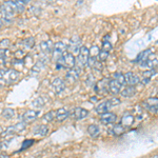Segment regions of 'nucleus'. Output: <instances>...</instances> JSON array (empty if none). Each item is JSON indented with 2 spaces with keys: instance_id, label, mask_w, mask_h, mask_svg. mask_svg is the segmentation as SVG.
Instances as JSON below:
<instances>
[{
  "instance_id": "7c9ffc66",
  "label": "nucleus",
  "mask_w": 158,
  "mask_h": 158,
  "mask_svg": "<svg viewBox=\"0 0 158 158\" xmlns=\"http://www.w3.org/2000/svg\"><path fill=\"white\" fill-rule=\"evenodd\" d=\"M55 113L56 111H50L48 113H45L44 115L42 116V120L44 122H51L53 120H55Z\"/></svg>"
},
{
  "instance_id": "4c0bfd02",
  "label": "nucleus",
  "mask_w": 158,
  "mask_h": 158,
  "mask_svg": "<svg viewBox=\"0 0 158 158\" xmlns=\"http://www.w3.org/2000/svg\"><path fill=\"white\" fill-rule=\"evenodd\" d=\"M11 45V41L9 39H2L0 41V49H9Z\"/></svg>"
},
{
  "instance_id": "dca6fc26",
  "label": "nucleus",
  "mask_w": 158,
  "mask_h": 158,
  "mask_svg": "<svg viewBox=\"0 0 158 158\" xmlns=\"http://www.w3.org/2000/svg\"><path fill=\"white\" fill-rule=\"evenodd\" d=\"M112 106H112V102H111V100L109 99V100H106V101H103V102L99 103L98 106H96L95 111H96V113L102 115V114H104V113H108Z\"/></svg>"
},
{
  "instance_id": "4be33fe9",
  "label": "nucleus",
  "mask_w": 158,
  "mask_h": 158,
  "mask_svg": "<svg viewBox=\"0 0 158 158\" xmlns=\"http://www.w3.org/2000/svg\"><path fill=\"white\" fill-rule=\"evenodd\" d=\"M136 94V90H135L134 86H127L123 90L120 92V95L124 98H130L133 97V96Z\"/></svg>"
},
{
  "instance_id": "393cba45",
  "label": "nucleus",
  "mask_w": 158,
  "mask_h": 158,
  "mask_svg": "<svg viewBox=\"0 0 158 158\" xmlns=\"http://www.w3.org/2000/svg\"><path fill=\"white\" fill-rule=\"evenodd\" d=\"M21 45H22V48L25 50H31L32 48H34V45H35V38L34 37L25 38V39L22 40Z\"/></svg>"
},
{
  "instance_id": "a878e982",
  "label": "nucleus",
  "mask_w": 158,
  "mask_h": 158,
  "mask_svg": "<svg viewBox=\"0 0 158 158\" xmlns=\"http://www.w3.org/2000/svg\"><path fill=\"white\" fill-rule=\"evenodd\" d=\"M88 133L91 137H97L100 134V128L97 124H90L88 127Z\"/></svg>"
},
{
  "instance_id": "a18cd8bd",
  "label": "nucleus",
  "mask_w": 158,
  "mask_h": 158,
  "mask_svg": "<svg viewBox=\"0 0 158 158\" xmlns=\"http://www.w3.org/2000/svg\"><path fill=\"white\" fill-rule=\"evenodd\" d=\"M151 158H158V154H155V155H153V156Z\"/></svg>"
},
{
  "instance_id": "ddd939ff",
  "label": "nucleus",
  "mask_w": 158,
  "mask_h": 158,
  "mask_svg": "<svg viewBox=\"0 0 158 158\" xmlns=\"http://www.w3.org/2000/svg\"><path fill=\"white\" fill-rule=\"evenodd\" d=\"M124 78H126V83L129 85L130 86H134L138 85L140 82V79L138 76L133 72H128L124 74Z\"/></svg>"
},
{
  "instance_id": "f257e3e1",
  "label": "nucleus",
  "mask_w": 158,
  "mask_h": 158,
  "mask_svg": "<svg viewBox=\"0 0 158 158\" xmlns=\"http://www.w3.org/2000/svg\"><path fill=\"white\" fill-rule=\"evenodd\" d=\"M20 79V72L14 69H1L0 70V85L7 86L16 83Z\"/></svg>"
},
{
  "instance_id": "72a5a7b5",
  "label": "nucleus",
  "mask_w": 158,
  "mask_h": 158,
  "mask_svg": "<svg viewBox=\"0 0 158 158\" xmlns=\"http://www.w3.org/2000/svg\"><path fill=\"white\" fill-rule=\"evenodd\" d=\"M99 52H100V50H99V48L97 47V45H93V47L91 48V50H90V57L98 58Z\"/></svg>"
},
{
  "instance_id": "7ed1b4c3",
  "label": "nucleus",
  "mask_w": 158,
  "mask_h": 158,
  "mask_svg": "<svg viewBox=\"0 0 158 158\" xmlns=\"http://www.w3.org/2000/svg\"><path fill=\"white\" fill-rule=\"evenodd\" d=\"M76 63V58L73 54L69 52H65L64 55L60 58V60L56 63V70H61V69H68V70H72L75 68Z\"/></svg>"
},
{
  "instance_id": "c756f323",
  "label": "nucleus",
  "mask_w": 158,
  "mask_h": 158,
  "mask_svg": "<svg viewBox=\"0 0 158 158\" xmlns=\"http://www.w3.org/2000/svg\"><path fill=\"white\" fill-rule=\"evenodd\" d=\"M15 115H16V112H15V110H13V109L6 108L2 111V116H3L6 119H9V120L12 118H14Z\"/></svg>"
},
{
  "instance_id": "2eb2a0df",
  "label": "nucleus",
  "mask_w": 158,
  "mask_h": 158,
  "mask_svg": "<svg viewBox=\"0 0 158 158\" xmlns=\"http://www.w3.org/2000/svg\"><path fill=\"white\" fill-rule=\"evenodd\" d=\"M53 49H54V43L51 40H44V41L40 42L39 44V50L43 54H52Z\"/></svg>"
},
{
  "instance_id": "a19ab883",
  "label": "nucleus",
  "mask_w": 158,
  "mask_h": 158,
  "mask_svg": "<svg viewBox=\"0 0 158 158\" xmlns=\"http://www.w3.org/2000/svg\"><path fill=\"white\" fill-rule=\"evenodd\" d=\"M111 100V102H112V106H117V104H119L120 103V100H119L118 98H112V99H110Z\"/></svg>"
},
{
  "instance_id": "0eeeda50",
  "label": "nucleus",
  "mask_w": 158,
  "mask_h": 158,
  "mask_svg": "<svg viewBox=\"0 0 158 158\" xmlns=\"http://www.w3.org/2000/svg\"><path fill=\"white\" fill-rule=\"evenodd\" d=\"M40 115V111H34V110H27L25 111L21 116L22 121L25 123H30V122L35 121Z\"/></svg>"
},
{
  "instance_id": "423d86ee",
  "label": "nucleus",
  "mask_w": 158,
  "mask_h": 158,
  "mask_svg": "<svg viewBox=\"0 0 158 158\" xmlns=\"http://www.w3.org/2000/svg\"><path fill=\"white\" fill-rule=\"evenodd\" d=\"M81 39L80 37H78L77 35H75V36H73L71 38L70 42H69V45H68V50H69V53H71V54H75V53H79V51L81 49Z\"/></svg>"
},
{
  "instance_id": "412c9836",
  "label": "nucleus",
  "mask_w": 158,
  "mask_h": 158,
  "mask_svg": "<svg viewBox=\"0 0 158 158\" xmlns=\"http://www.w3.org/2000/svg\"><path fill=\"white\" fill-rule=\"evenodd\" d=\"M124 131H126V128H124L123 126L119 122V123H116L114 124L113 127L111 128V133L114 135V136H120L124 133Z\"/></svg>"
},
{
  "instance_id": "20e7f679",
  "label": "nucleus",
  "mask_w": 158,
  "mask_h": 158,
  "mask_svg": "<svg viewBox=\"0 0 158 158\" xmlns=\"http://www.w3.org/2000/svg\"><path fill=\"white\" fill-rule=\"evenodd\" d=\"M89 59H90V50H89L86 47H81V49H80V51H79V53L77 55V59H76L78 67L75 68L79 73H80V71H81L80 70L81 68L88 65Z\"/></svg>"
},
{
  "instance_id": "b1692460",
  "label": "nucleus",
  "mask_w": 158,
  "mask_h": 158,
  "mask_svg": "<svg viewBox=\"0 0 158 158\" xmlns=\"http://www.w3.org/2000/svg\"><path fill=\"white\" fill-rule=\"evenodd\" d=\"M45 63H47L45 59H39L36 63H35L34 65H33V68H32V70H31V72H32L33 74H38V73L40 72V71L42 70L43 68L45 67Z\"/></svg>"
},
{
  "instance_id": "f704fd0d",
  "label": "nucleus",
  "mask_w": 158,
  "mask_h": 158,
  "mask_svg": "<svg viewBox=\"0 0 158 158\" xmlns=\"http://www.w3.org/2000/svg\"><path fill=\"white\" fill-rule=\"evenodd\" d=\"M108 57H109V52H106V51L100 50L97 59L99 61H101V62H103V61H106V59H108Z\"/></svg>"
},
{
  "instance_id": "ea45409f",
  "label": "nucleus",
  "mask_w": 158,
  "mask_h": 158,
  "mask_svg": "<svg viewBox=\"0 0 158 158\" xmlns=\"http://www.w3.org/2000/svg\"><path fill=\"white\" fill-rule=\"evenodd\" d=\"M93 69H95V70L98 71V72H101V71H102V62H101V61H99V60H97Z\"/></svg>"
},
{
  "instance_id": "a211bd4d",
  "label": "nucleus",
  "mask_w": 158,
  "mask_h": 158,
  "mask_svg": "<svg viewBox=\"0 0 158 158\" xmlns=\"http://www.w3.org/2000/svg\"><path fill=\"white\" fill-rule=\"evenodd\" d=\"M135 122V116L132 115V114H126L121 117V120H120V123L124 128H130L131 126H133V123Z\"/></svg>"
},
{
  "instance_id": "9b49d317",
  "label": "nucleus",
  "mask_w": 158,
  "mask_h": 158,
  "mask_svg": "<svg viewBox=\"0 0 158 158\" xmlns=\"http://www.w3.org/2000/svg\"><path fill=\"white\" fill-rule=\"evenodd\" d=\"M143 106L146 108L148 111L151 112H156L158 111V98L157 97H151L147 100L143 101Z\"/></svg>"
},
{
  "instance_id": "473e14b6",
  "label": "nucleus",
  "mask_w": 158,
  "mask_h": 158,
  "mask_svg": "<svg viewBox=\"0 0 158 158\" xmlns=\"http://www.w3.org/2000/svg\"><path fill=\"white\" fill-rule=\"evenodd\" d=\"M34 142H35L34 139H25V140H23V142H22L21 148H20L19 152L23 151V150L29 149V148H31V147L33 146V143H34Z\"/></svg>"
},
{
  "instance_id": "bb28decb",
  "label": "nucleus",
  "mask_w": 158,
  "mask_h": 158,
  "mask_svg": "<svg viewBox=\"0 0 158 158\" xmlns=\"http://www.w3.org/2000/svg\"><path fill=\"white\" fill-rule=\"evenodd\" d=\"M12 65H13V68H14V70H16V71H21V70H23V68L25 67V63H24V59H13L12 60Z\"/></svg>"
},
{
  "instance_id": "39448f33",
  "label": "nucleus",
  "mask_w": 158,
  "mask_h": 158,
  "mask_svg": "<svg viewBox=\"0 0 158 158\" xmlns=\"http://www.w3.org/2000/svg\"><path fill=\"white\" fill-rule=\"evenodd\" d=\"M68 50V45H65L63 42H56L54 44V49H53L52 52V59L58 62L60 60V58L64 55L65 51Z\"/></svg>"
},
{
  "instance_id": "aec40b11",
  "label": "nucleus",
  "mask_w": 158,
  "mask_h": 158,
  "mask_svg": "<svg viewBox=\"0 0 158 158\" xmlns=\"http://www.w3.org/2000/svg\"><path fill=\"white\" fill-rule=\"evenodd\" d=\"M95 89H96V92H98V93L106 94V92L109 91V81L106 80V79H102V80H100L97 83Z\"/></svg>"
},
{
  "instance_id": "5701e85b",
  "label": "nucleus",
  "mask_w": 158,
  "mask_h": 158,
  "mask_svg": "<svg viewBox=\"0 0 158 158\" xmlns=\"http://www.w3.org/2000/svg\"><path fill=\"white\" fill-rule=\"evenodd\" d=\"M151 50H146V51H143V52H141V53H139V55L136 57V59H135V62H138L141 64L142 62H144L146 60H148V58L151 56Z\"/></svg>"
},
{
  "instance_id": "f3484780",
  "label": "nucleus",
  "mask_w": 158,
  "mask_h": 158,
  "mask_svg": "<svg viewBox=\"0 0 158 158\" xmlns=\"http://www.w3.org/2000/svg\"><path fill=\"white\" fill-rule=\"evenodd\" d=\"M79 74L80 73H79L75 68L72 69V70H69L67 72V75H65V80H67L69 83L76 82L79 77Z\"/></svg>"
},
{
  "instance_id": "6e6552de",
  "label": "nucleus",
  "mask_w": 158,
  "mask_h": 158,
  "mask_svg": "<svg viewBox=\"0 0 158 158\" xmlns=\"http://www.w3.org/2000/svg\"><path fill=\"white\" fill-rule=\"evenodd\" d=\"M51 88H52V90L54 91V93L60 94L61 92H63L65 89L64 80L59 78V77H55L54 79H53L52 83H51Z\"/></svg>"
},
{
  "instance_id": "1a4fd4ad",
  "label": "nucleus",
  "mask_w": 158,
  "mask_h": 158,
  "mask_svg": "<svg viewBox=\"0 0 158 158\" xmlns=\"http://www.w3.org/2000/svg\"><path fill=\"white\" fill-rule=\"evenodd\" d=\"M89 115V111L80 106H77L74 110H72V112H70V116H72L74 119L76 120H81V119H85L86 116Z\"/></svg>"
},
{
  "instance_id": "79ce46f5",
  "label": "nucleus",
  "mask_w": 158,
  "mask_h": 158,
  "mask_svg": "<svg viewBox=\"0 0 158 158\" xmlns=\"http://www.w3.org/2000/svg\"><path fill=\"white\" fill-rule=\"evenodd\" d=\"M0 158H11L7 154H0Z\"/></svg>"
},
{
  "instance_id": "9d476101",
  "label": "nucleus",
  "mask_w": 158,
  "mask_h": 158,
  "mask_svg": "<svg viewBox=\"0 0 158 158\" xmlns=\"http://www.w3.org/2000/svg\"><path fill=\"white\" fill-rule=\"evenodd\" d=\"M49 127L45 126V124H37V126L34 127L33 129V135L37 137H44L47 136L48 133H49Z\"/></svg>"
},
{
  "instance_id": "c03bdc74",
  "label": "nucleus",
  "mask_w": 158,
  "mask_h": 158,
  "mask_svg": "<svg viewBox=\"0 0 158 158\" xmlns=\"http://www.w3.org/2000/svg\"><path fill=\"white\" fill-rule=\"evenodd\" d=\"M2 133H3V130H2V128L0 127V136L2 135Z\"/></svg>"
},
{
  "instance_id": "37998d69",
  "label": "nucleus",
  "mask_w": 158,
  "mask_h": 158,
  "mask_svg": "<svg viewBox=\"0 0 158 158\" xmlns=\"http://www.w3.org/2000/svg\"><path fill=\"white\" fill-rule=\"evenodd\" d=\"M2 27H3V21H2V20L0 19V29H1Z\"/></svg>"
},
{
  "instance_id": "4468645a",
  "label": "nucleus",
  "mask_w": 158,
  "mask_h": 158,
  "mask_svg": "<svg viewBox=\"0 0 158 158\" xmlns=\"http://www.w3.org/2000/svg\"><path fill=\"white\" fill-rule=\"evenodd\" d=\"M116 119H117L116 114L111 113V112H108V113H104V114H102V115L100 116V122H101L102 124H106V126H108V124L114 123V122L116 121Z\"/></svg>"
},
{
  "instance_id": "f03ea898",
  "label": "nucleus",
  "mask_w": 158,
  "mask_h": 158,
  "mask_svg": "<svg viewBox=\"0 0 158 158\" xmlns=\"http://www.w3.org/2000/svg\"><path fill=\"white\" fill-rule=\"evenodd\" d=\"M17 13L16 6H15V1H6L0 6V15L3 21L6 23L13 21L15 14Z\"/></svg>"
},
{
  "instance_id": "cd10ccee",
  "label": "nucleus",
  "mask_w": 158,
  "mask_h": 158,
  "mask_svg": "<svg viewBox=\"0 0 158 158\" xmlns=\"http://www.w3.org/2000/svg\"><path fill=\"white\" fill-rule=\"evenodd\" d=\"M156 74V70L155 69H151V70L144 71L142 73V79H143V82L147 83L148 81H150V79L152 78V76H154Z\"/></svg>"
},
{
  "instance_id": "e433bc0d",
  "label": "nucleus",
  "mask_w": 158,
  "mask_h": 158,
  "mask_svg": "<svg viewBox=\"0 0 158 158\" xmlns=\"http://www.w3.org/2000/svg\"><path fill=\"white\" fill-rule=\"evenodd\" d=\"M112 49H113V45H112V43L110 41H106V40H103L102 42V51H106V52H109L111 51Z\"/></svg>"
},
{
  "instance_id": "c85d7f7f",
  "label": "nucleus",
  "mask_w": 158,
  "mask_h": 158,
  "mask_svg": "<svg viewBox=\"0 0 158 158\" xmlns=\"http://www.w3.org/2000/svg\"><path fill=\"white\" fill-rule=\"evenodd\" d=\"M45 103H47V100H45L44 98H43V97H38L32 102V106H33V108L41 109V108H43V106H45Z\"/></svg>"
},
{
  "instance_id": "2f4dec72",
  "label": "nucleus",
  "mask_w": 158,
  "mask_h": 158,
  "mask_svg": "<svg viewBox=\"0 0 158 158\" xmlns=\"http://www.w3.org/2000/svg\"><path fill=\"white\" fill-rule=\"evenodd\" d=\"M114 77H115V80L119 83V85H126V78H124V74H122L120 72H117V73L114 74Z\"/></svg>"
},
{
  "instance_id": "58836bf2",
  "label": "nucleus",
  "mask_w": 158,
  "mask_h": 158,
  "mask_svg": "<svg viewBox=\"0 0 158 158\" xmlns=\"http://www.w3.org/2000/svg\"><path fill=\"white\" fill-rule=\"evenodd\" d=\"M86 83H88L89 85H93L94 83H95V78H94V76L92 75V74H89V75H88V79H86Z\"/></svg>"
},
{
  "instance_id": "6ab92c4d",
  "label": "nucleus",
  "mask_w": 158,
  "mask_h": 158,
  "mask_svg": "<svg viewBox=\"0 0 158 158\" xmlns=\"http://www.w3.org/2000/svg\"><path fill=\"white\" fill-rule=\"evenodd\" d=\"M121 90V85H119L115 79H112L109 81V92L113 95H117V94L120 93Z\"/></svg>"
},
{
  "instance_id": "c9c22d12",
  "label": "nucleus",
  "mask_w": 158,
  "mask_h": 158,
  "mask_svg": "<svg viewBox=\"0 0 158 158\" xmlns=\"http://www.w3.org/2000/svg\"><path fill=\"white\" fill-rule=\"evenodd\" d=\"M10 55H11V53L7 49H0V59L6 60L9 58Z\"/></svg>"
},
{
  "instance_id": "f8f14e48",
  "label": "nucleus",
  "mask_w": 158,
  "mask_h": 158,
  "mask_svg": "<svg viewBox=\"0 0 158 158\" xmlns=\"http://www.w3.org/2000/svg\"><path fill=\"white\" fill-rule=\"evenodd\" d=\"M70 117V111H68L65 108H60L56 110L55 113V120L58 122H63Z\"/></svg>"
}]
</instances>
